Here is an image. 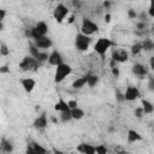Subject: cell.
I'll list each match as a JSON object with an SVG mask.
<instances>
[{
    "label": "cell",
    "mask_w": 154,
    "mask_h": 154,
    "mask_svg": "<svg viewBox=\"0 0 154 154\" xmlns=\"http://www.w3.org/2000/svg\"><path fill=\"white\" fill-rule=\"evenodd\" d=\"M47 32H48V25H47V23L43 22V20H40V22H37L35 24V26H32L25 34H26L28 37H31V38L36 40V38H38L41 36L47 35Z\"/></svg>",
    "instance_id": "obj_1"
},
{
    "label": "cell",
    "mask_w": 154,
    "mask_h": 154,
    "mask_svg": "<svg viewBox=\"0 0 154 154\" xmlns=\"http://www.w3.org/2000/svg\"><path fill=\"white\" fill-rule=\"evenodd\" d=\"M72 73V67L69 64H65L64 61L55 66V72H54V82L55 83H61L66 77H69Z\"/></svg>",
    "instance_id": "obj_2"
},
{
    "label": "cell",
    "mask_w": 154,
    "mask_h": 154,
    "mask_svg": "<svg viewBox=\"0 0 154 154\" xmlns=\"http://www.w3.org/2000/svg\"><path fill=\"white\" fill-rule=\"evenodd\" d=\"M97 31H99V25L94 20H91L89 18L82 19V24H81V32L82 34H84L87 36H91Z\"/></svg>",
    "instance_id": "obj_3"
},
{
    "label": "cell",
    "mask_w": 154,
    "mask_h": 154,
    "mask_svg": "<svg viewBox=\"0 0 154 154\" xmlns=\"http://www.w3.org/2000/svg\"><path fill=\"white\" fill-rule=\"evenodd\" d=\"M112 45H113V42H112L109 38H107V37H100V38L96 40V42L94 43V51H95L99 55L103 57V55L106 54V52L111 48Z\"/></svg>",
    "instance_id": "obj_4"
},
{
    "label": "cell",
    "mask_w": 154,
    "mask_h": 154,
    "mask_svg": "<svg viewBox=\"0 0 154 154\" xmlns=\"http://www.w3.org/2000/svg\"><path fill=\"white\" fill-rule=\"evenodd\" d=\"M91 43V38L90 36H87L82 32L77 34L76 35V38H75V46L76 48L79 51V52H87L89 49V46Z\"/></svg>",
    "instance_id": "obj_5"
},
{
    "label": "cell",
    "mask_w": 154,
    "mask_h": 154,
    "mask_svg": "<svg viewBox=\"0 0 154 154\" xmlns=\"http://www.w3.org/2000/svg\"><path fill=\"white\" fill-rule=\"evenodd\" d=\"M19 67L22 71L26 72V71H36L38 67V61L31 57V55H26L23 58V60L19 63Z\"/></svg>",
    "instance_id": "obj_6"
},
{
    "label": "cell",
    "mask_w": 154,
    "mask_h": 154,
    "mask_svg": "<svg viewBox=\"0 0 154 154\" xmlns=\"http://www.w3.org/2000/svg\"><path fill=\"white\" fill-rule=\"evenodd\" d=\"M70 10L64 5V4H58L53 11V17L57 20V23H63L64 19L69 16Z\"/></svg>",
    "instance_id": "obj_7"
},
{
    "label": "cell",
    "mask_w": 154,
    "mask_h": 154,
    "mask_svg": "<svg viewBox=\"0 0 154 154\" xmlns=\"http://www.w3.org/2000/svg\"><path fill=\"white\" fill-rule=\"evenodd\" d=\"M123 96H124V101H135V100H137L141 96V93H140L137 87L128 85V88L125 89Z\"/></svg>",
    "instance_id": "obj_8"
},
{
    "label": "cell",
    "mask_w": 154,
    "mask_h": 154,
    "mask_svg": "<svg viewBox=\"0 0 154 154\" xmlns=\"http://www.w3.org/2000/svg\"><path fill=\"white\" fill-rule=\"evenodd\" d=\"M34 45H35L40 51H46V49H48V48L52 47L53 41H52L51 37H48L47 35H45V36H41V37L34 40Z\"/></svg>",
    "instance_id": "obj_9"
},
{
    "label": "cell",
    "mask_w": 154,
    "mask_h": 154,
    "mask_svg": "<svg viewBox=\"0 0 154 154\" xmlns=\"http://www.w3.org/2000/svg\"><path fill=\"white\" fill-rule=\"evenodd\" d=\"M112 59H113L114 61H117L118 64L125 63V61H128V59H129V53H128V51H125V49H123V48L116 49V51L112 53Z\"/></svg>",
    "instance_id": "obj_10"
},
{
    "label": "cell",
    "mask_w": 154,
    "mask_h": 154,
    "mask_svg": "<svg viewBox=\"0 0 154 154\" xmlns=\"http://www.w3.org/2000/svg\"><path fill=\"white\" fill-rule=\"evenodd\" d=\"M47 63H48L51 66H58L59 64L63 63V57H61V54H60L57 49H53V51L48 54Z\"/></svg>",
    "instance_id": "obj_11"
},
{
    "label": "cell",
    "mask_w": 154,
    "mask_h": 154,
    "mask_svg": "<svg viewBox=\"0 0 154 154\" xmlns=\"http://www.w3.org/2000/svg\"><path fill=\"white\" fill-rule=\"evenodd\" d=\"M47 125H48V119H47L46 113L40 114V116L34 120V123H32V128L36 129V130H43V129L47 128Z\"/></svg>",
    "instance_id": "obj_12"
},
{
    "label": "cell",
    "mask_w": 154,
    "mask_h": 154,
    "mask_svg": "<svg viewBox=\"0 0 154 154\" xmlns=\"http://www.w3.org/2000/svg\"><path fill=\"white\" fill-rule=\"evenodd\" d=\"M131 71L137 77H144V76L148 75V67L146 65L141 64V63H135L132 69H131Z\"/></svg>",
    "instance_id": "obj_13"
},
{
    "label": "cell",
    "mask_w": 154,
    "mask_h": 154,
    "mask_svg": "<svg viewBox=\"0 0 154 154\" xmlns=\"http://www.w3.org/2000/svg\"><path fill=\"white\" fill-rule=\"evenodd\" d=\"M20 84H22L24 91L31 93L35 89V87H36V81L34 78H31V77H25V78L20 79Z\"/></svg>",
    "instance_id": "obj_14"
},
{
    "label": "cell",
    "mask_w": 154,
    "mask_h": 154,
    "mask_svg": "<svg viewBox=\"0 0 154 154\" xmlns=\"http://www.w3.org/2000/svg\"><path fill=\"white\" fill-rule=\"evenodd\" d=\"M77 152L83 154H95V146L89 143H81L77 146Z\"/></svg>",
    "instance_id": "obj_15"
},
{
    "label": "cell",
    "mask_w": 154,
    "mask_h": 154,
    "mask_svg": "<svg viewBox=\"0 0 154 154\" xmlns=\"http://www.w3.org/2000/svg\"><path fill=\"white\" fill-rule=\"evenodd\" d=\"M126 137H128V142H129V143H135V142H138V141L142 140L141 134H140L138 131H136L135 129H130V130H128V135H126Z\"/></svg>",
    "instance_id": "obj_16"
},
{
    "label": "cell",
    "mask_w": 154,
    "mask_h": 154,
    "mask_svg": "<svg viewBox=\"0 0 154 154\" xmlns=\"http://www.w3.org/2000/svg\"><path fill=\"white\" fill-rule=\"evenodd\" d=\"M0 150L1 152H6V153H11L13 152V144L11 141L6 140V138H2L0 141Z\"/></svg>",
    "instance_id": "obj_17"
},
{
    "label": "cell",
    "mask_w": 154,
    "mask_h": 154,
    "mask_svg": "<svg viewBox=\"0 0 154 154\" xmlns=\"http://www.w3.org/2000/svg\"><path fill=\"white\" fill-rule=\"evenodd\" d=\"M85 77H87V85L90 87V88H94L99 83V76L97 75H94L91 72H88L85 75Z\"/></svg>",
    "instance_id": "obj_18"
},
{
    "label": "cell",
    "mask_w": 154,
    "mask_h": 154,
    "mask_svg": "<svg viewBox=\"0 0 154 154\" xmlns=\"http://www.w3.org/2000/svg\"><path fill=\"white\" fill-rule=\"evenodd\" d=\"M54 109L57 112H64V111H67L70 109L69 106H67V101H65L63 97H59V100L55 102L54 105Z\"/></svg>",
    "instance_id": "obj_19"
},
{
    "label": "cell",
    "mask_w": 154,
    "mask_h": 154,
    "mask_svg": "<svg viewBox=\"0 0 154 154\" xmlns=\"http://www.w3.org/2000/svg\"><path fill=\"white\" fill-rule=\"evenodd\" d=\"M84 116H85L84 111H83L81 107H78V106L71 109V117H72V119H75V120H81Z\"/></svg>",
    "instance_id": "obj_20"
},
{
    "label": "cell",
    "mask_w": 154,
    "mask_h": 154,
    "mask_svg": "<svg viewBox=\"0 0 154 154\" xmlns=\"http://www.w3.org/2000/svg\"><path fill=\"white\" fill-rule=\"evenodd\" d=\"M141 107L143 108L144 114H152V113L154 112V106H153V103H152L149 100L143 99V100H142V106H141Z\"/></svg>",
    "instance_id": "obj_21"
},
{
    "label": "cell",
    "mask_w": 154,
    "mask_h": 154,
    "mask_svg": "<svg viewBox=\"0 0 154 154\" xmlns=\"http://www.w3.org/2000/svg\"><path fill=\"white\" fill-rule=\"evenodd\" d=\"M141 46H142V51L144 52H150L154 49V42L152 38H144L141 42Z\"/></svg>",
    "instance_id": "obj_22"
},
{
    "label": "cell",
    "mask_w": 154,
    "mask_h": 154,
    "mask_svg": "<svg viewBox=\"0 0 154 154\" xmlns=\"http://www.w3.org/2000/svg\"><path fill=\"white\" fill-rule=\"evenodd\" d=\"M85 84H87V77H85V75H84V76L78 77L77 79H75V81L72 82V88H75V89H81V88H83Z\"/></svg>",
    "instance_id": "obj_23"
},
{
    "label": "cell",
    "mask_w": 154,
    "mask_h": 154,
    "mask_svg": "<svg viewBox=\"0 0 154 154\" xmlns=\"http://www.w3.org/2000/svg\"><path fill=\"white\" fill-rule=\"evenodd\" d=\"M60 122L61 123H67L72 119L71 117V109H67V111H64V112H60Z\"/></svg>",
    "instance_id": "obj_24"
},
{
    "label": "cell",
    "mask_w": 154,
    "mask_h": 154,
    "mask_svg": "<svg viewBox=\"0 0 154 154\" xmlns=\"http://www.w3.org/2000/svg\"><path fill=\"white\" fill-rule=\"evenodd\" d=\"M31 146H32V148H34L35 154H46V153H47V149H46V148H43V147H42L41 144H38V143L32 142V143H31Z\"/></svg>",
    "instance_id": "obj_25"
},
{
    "label": "cell",
    "mask_w": 154,
    "mask_h": 154,
    "mask_svg": "<svg viewBox=\"0 0 154 154\" xmlns=\"http://www.w3.org/2000/svg\"><path fill=\"white\" fill-rule=\"evenodd\" d=\"M142 52V46H141V42H137L135 45L131 46V54L132 55H137Z\"/></svg>",
    "instance_id": "obj_26"
},
{
    "label": "cell",
    "mask_w": 154,
    "mask_h": 154,
    "mask_svg": "<svg viewBox=\"0 0 154 154\" xmlns=\"http://www.w3.org/2000/svg\"><path fill=\"white\" fill-rule=\"evenodd\" d=\"M47 59H48V53L45 51H40V53L36 57V60L38 63H45V61H47Z\"/></svg>",
    "instance_id": "obj_27"
},
{
    "label": "cell",
    "mask_w": 154,
    "mask_h": 154,
    "mask_svg": "<svg viewBox=\"0 0 154 154\" xmlns=\"http://www.w3.org/2000/svg\"><path fill=\"white\" fill-rule=\"evenodd\" d=\"M107 152H108V149H107V147L105 144H97V146H95V153L96 154H106Z\"/></svg>",
    "instance_id": "obj_28"
},
{
    "label": "cell",
    "mask_w": 154,
    "mask_h": 154,
    "mask_svg": "<svg viewBox=\"0 0 154 154\" xmlns=\"http://www.w3.org/2000/svg\"><path fill=\"white\" fill-rule=\"evenodd\" d=\"M29 51H30V55H31V57H34V58L36 59L37 54L40 53V49H38L34 43H30V46H29Z\"/></svg>",
    "instance_id": "obj_29"
},
{
    "label": "cell",
    "mask_w": 154,
    "mask_h": 154,
    "mask_svg": "<svg viewBox=\"0 0 154 154\" xmlns=\"http://www.w3.org/2000/svg\"><path fill=\"white\" fill-rule=\"evenodd\" d=\"M134 116L136 117V118H138V119H141V118H143V116H144V112H143V108L140 106V107H136L135 109H134Z\"/></svg>",
    "instance_id": "obj_30"
},
{
    "label": "cell",
    "mask_w": 154,
    "mask_h": 154,
    "mask_svg": "<svg viewBox=\"0 0 154 154\" xmlns=\"http://www.w3.org/2000/svg\"><path fill=\"white\" fill-rule=\"evenodd\" d=\"M8 54H10V48H8L6 45L1 43V45H0V55H2V57H7Z\"/></svg>",
    "instance_id": "obj_31"
},
{
    "label": "cell",
    "mask_w": 154,
    "mask_h": 154,
    "mask_svg": "<svg viewBox=\"0 0 154 154\" xmlns=\"http://www.w3.org/2000/svg\"><path fill=\"white\" fill-rule=\"evenodd\" d=\"M136 29H137V30H141V31H144V30L147 29V23L138 20V22L136 23Z\"/></svg>",
    "instance_id": "obj_32"
},
{
    "label": "cell",
    "mask_w": 154,
    "mask_h": 154,
    "mask_svg": "<svg viewBox=\"0 0 154 154\" xmlns=\"http://www.w3.org/2000/svg\"><path fill=\"white\" fill-rule=\"evenodd\" d=\"M128 17L130 19H136L137 18V12L134 10V8H129L128 10Z\"/></svg>",
    "instance_id": "obj_33"
},
{
    "label": "cell",
    "mask_w": 154,
    "mask_h": 154,
    "mask_svg": "<svg viewBox=\"0 0 154 154\" xmlns=\"http://www.w3.org/2000/svg\"><path fill=\"white\" fill-rule=\"evenodd\" d=\"M137 19L141 20V22H146L147 20V12L146 11H142V12L137 13Z\"/></svg>",
    "instance_id": "obj_34"
},
{
    "label": "cell",
    "mask_w": 154,
    "mask_h": 154,
    "mask_svg": "<svg viewBox=\"0 0 154 154\" xmlns=\"http://www.w3.org/2000/svg\"><path fill=\"white\" fill-rule=\"evenodd\" d=\"M67 106H69L70 109H72V108H75V107L78 106V101L77 100H69L67 101Z\"/></svg>",
    "instance_id": "obj_35"
},
{
    "label": "cell",
    "mask_w": 154,
    "mask_h": 154,
    "mask_svg": "<svg viewBox=\"0 0 154 154\" xmlns=\"http://www.w3.org/2000/svg\"><path fill=\"white\" fill-rule=\"evenodd\" d=\"M0 73H10V66L8 65L0 66Z\"/></svg>",
    "instance_id": "obj_36"
},
{
    "label": "cell",
    "mask_w": 154,
    "mask_h": 154,
    "mask_svg": "<svg viewBox=\"0 0 154 154\" xmlns=\"http://www.w3.org/2000/svg\"><path fill=\"white\" fill-rule=\"evenodd\" d=\"M71 2L75 8H79L82 6V0H71Z\"/></svg>",
    "instance_id": "obj_37"
},
{
    "label": "cell",
    "mask_w": 154,
    "mask_h": 154,
    "mask_svg": "<svg viewBox=\"0 0 154 154\" xmlns=\"http://www.w3.org/2000/svg\"><path fill=\"white\" fill-rule=\"evenodd\" d=\"M111 71H112V75H113L114 77H118V76H119V69H118V66L111 67Z\"/></svg>",
    "instance_id": "obj_38"
},
{
    "label": "cell",
    "mask_w": 154,
    "mask_h": 154,
    "mask_svg": "<svg viewBox=\"0 0 154 154\" xmlns=\"http://www.w3.org/2000/svg\"><path fill=\"white\" fill-rule=\"evenodd\" d=\"M5 17H6V10L0 8V22H2L5 19Z\"/></svg>",
    "instance_id": "obj_39"
},
{
    "label": "cell",
    "mask_w": 154,
    "mask_h": 154,
    "mask_svg": "<svg viewBox=\"0 0 154 154\" xmlns=\"http://www.w3.org/2000/svg\"><path fill=\"white\" fill-rule=\"evenodd\" d=\"M103 19H105L106 23H109V22H111V14H109V13H106L105 17H103Z\"/></svg>",
    "instance_id": "obj_40"
},
{
    "label": "cell",
    "mask_w": 154,
    "mask_h": 154,
    "mask_svg": "<svg viewBox=\"0 0 154 154\" xmlns=\"http://www.w3.org/2000/svg\"><path fill=\"white\" fill-rule=\"evenodd\" d=\"M73 22H75V16H73V14H71V16L67 18V23H69V24H72Z\"/></svg>",
    "instance_id": "obj_41"
},
{
    "label": "cell",
    "mask_w": 154,
    "mask_h": 154,
    "mask_svg": "<svg viewBox=\"0 0 154 154\" xmlns=\"http://www.w3.org/2000/svg\"><path fill=\"white\" fill-rule=\"evenodd\" d=\"M26 153H32V154H35L32 146H28V148H26Z\"/></svg>",
    "instance_id": "obj_42"
},
{
    "label": "cell",
    "mask_w": 154,
    "mask_h": 154,
    "mask_svg": "<svg viewBox=\"0 0 154 154\" xmlns=\"http://www.w3.org/2000/svg\"><path fill=\"white\" fill-rule=\"evenodd\" d=\"M102 5H103V7H106V8H108V7H109V5H111V2H109L108 0H105Z\"/></svg>",
    "instance_id": "obj_43"
},
{
    "label": "cell",
    "mask_w": 154,
    "mask_h": 154,
    "mask_svg": "<svg viewBox=\"0 0 154 154\" xmlns=\"http://www.w3.org/2000/svg\"><path fill=\"white\" fill-rule=\"evenodd\" d=\"M4 29H5V25H4V23H2V22H0V32H1Z\"/></svg>",
    "instance_id": "obj_44"
},
{
    "label": "cell",
    "mask_w": 154,
    "mask_h": 154,
    "mask_svg": "<svg viewBox=\"0 0 154 154\" xmlns=\"http://www.w3.org/2000/svg\"><path fill=\"white\" fill-rule=\"evenodd\" d=\"M108 131H111V132H112V131H114V129H113L112 126H109V128H108Z\"/></svg>",
    "instance_id": "obj_45"
}]
</instances>
